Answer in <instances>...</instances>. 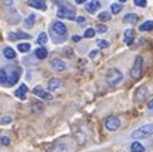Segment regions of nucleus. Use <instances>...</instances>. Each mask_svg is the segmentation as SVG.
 I'll return each mask as SVG.
<instances>
[{
    "label": "nucleus",
    "mask_w": 153,
    "mask_h": 152,
    "mask_svg": "<svg viewBox=\"0 0 153 152\" xmlns=\"http://www.w3.org/2000/svg\"><path fill=\"white\" fill-rule=\"evenodd\" d=\"M21 67L16 66H7L4 69H0V84L6 87H12L18 82L21 78Z\"/></svg>",
    "instance_id": "f257e3e1"
},
{
    "label": "nucleus",
    "mask_w": 153,
    "mask_h": 152,
    "mask_svg": "<svg viewBox=\"0 0 153 152\" xmlns=\"http://www.w3.org/2000/svg\"><path fill=\"white\" fill-rule=\"evenodd\" d=\"M49 33L55 43H61L67 39V27L61 21H52V24L49 25Z\"/></svg>",
    "instance_id": "f03ea898"
},
{
    "label": "nucleus",
    "mask_w": 153,
    "mask_h": 152,
    "mask_svg": "<svg viewBox=\"0 0 153 152\" xmlns=\"http://www.w3.org/2000/svg\"><path fill=\"white\" fill-rule=\"evenodd\" d=\"M56 15L58 18H64V19H76V9L68 3H62L58 6Z\"/></svg>",
    "instance_id": "7ed1b4c3"
},
{
    "label": "nucleus",
    "mask_w": 153,
    "mask_h": 152,
    "mask_svg": "<svg viewBox=\"0 0 153 152\" xmlns=\"http://www.w3.org/2000/svg\"><path fill=\"white\" fill-rule=\"evenodd\" d=\"M122 78H123V75L117 69H110L105 75V81H107L108 85H117L122 81Z\"/></svg>",
    "instance_id": "20e7f679"
},
{
    "label": "nucleus",
    "mask_w": 153,
    "mask_h": 152,
    "mask_svg": "<svg viewBox=\"0 0 153 152\" xmlns=\"http://www.w3.org/2000/svg\"><path fill=\"white\" fill-rule=\"evenodd\" d=\"M153 134V124H146L143 127H140L138 130H135L132 133L134 139H141V137H149Z\"/></svg>",
    "instance_id": "39448f33"
},
{
    "label": "nucleus",
    "mask_w": 153,
    "mask_h": 152,
    "mask_svg": "<svg viewBox=\"0 0 153 152\" xmlns=\"http://www.w3.org/2000/svg\"><path fill=\"white\" fill-rule=\"evenodd\" d=\"M141 69H143V57H137L135 58V61H134V66H132V69H131V76L134 78V79H138L140 76H141Z\"/></svg>",
    "instance_id": "423d86ee"
},
{
    "label": "nucleus",
    "mask_w": 153,
    "mask_h": 152,
    "mask_svg": "<svg viewBox=\"0 0 153 152\" xmlns=\"http://www.w3.org/2000/svg\"><path fill=\"white\" fill-rule=\"evenodd\" d=\"M119 127H120V119H119V118H116V116H108V118L105 119V128H107V130L114 131V130H117Z\"/></svg>",
    "instance_id": "0eeeda50"
},
{
    "label": "nucleus",
    "mask_w": 153,
    "mask_h": 152,
    "mask_svg": "<svg viewBox=\"0 0 153 152\" xmlns=\"http://www.w3.org/2000/svg\"><path fill=\"white\" fill-rule=\"evenodd\" d=\"M147 96H149V88L147 87H140V88H137L135 90V96H134V100L135 101H144L147 99Z\"/></svg>",
    "instance_id": "6e6552de"
},
{
    "label": "nucleus",
    "mask_w": 153,
    "mask_h": 152,
    "mask_svg": "<svg viewBox=\"0 0 153 152\" xmlns=\"http://www.w3.org/2000/svg\"><path fill=\"white\" fill-rule=\"evenodd\" d=\"M33 93L39 97V99H42V100H46V101H51L53 99V94L51 93H48V91H45L42 87H36L34 90H33Z\"/></svg>",
    "instance_id": "1a4fd4ad"
},
{
    "label": "nucleus",
    "mask_w": 153,
    "mask_h": 152,
    "mask_svg": "<svg viewBox=\"0 0 153 152\" xmlns=\"http://www.w3.org/2000/svg\"><path fill=\"white\" fill-rule=\"evenodd\" d=\"M51 66L55 72H64L67 69V64L64 61H61L59 58H52L51 60Z\"/></svg>",
    "instance_id": "9d476101"
},
{
    "label": "nucleus",
    "mask_w": 153,
    "mask_h": 152,
    "mask_svg": "<svg viewBox=\"0 0 153 152\" xmlns=\"http://www.w3.org/2000/svg\"><path fill=\"white\" fill-rule=\"evenodd\" d=\"M100 6H101L100 0H91V1H88V3H86L85 9H86L89 13H94V12H97V10L100 9Z\"/></svg>",
    "instance_id": "9b49d317"
},
{
    "label": "nucleus",
    "mask_w": 153,
    "mask_h": 152,
    "mask_svg": "<svg viewBox=\"0 0 153 152\" xmlns=\"http://www.w3.org/2000/svg\"><path fill=\"white\" fill-rule=\"evenodd\" d=\"M123 42H125V45L126 46H131L132 45V42H134V30H126L125 31V34H123Z\"/></svg>",
    "instance_id": "f8f14e48"
},
{
    "label": "nucleus",
    "mask_w": 153,
    "mask_h": 152,
    "mask_svg": "<svg viewBox=\"0 0 153 152\" xmlns=\"http://www.w3.org/2000/svg\"><path fill=\"white\" fill-rule=\"evenodd\" d=\"M15 96H16L18 99H21V100H25V99H27V85L21 84L19 88L15 91Z\"/></svg>",
    "instance_id": "ddd939ff"
},
{
    "label": "nucleus",
    "mask_w": 153,
    "mask_h": 152,
    "mask_svg": "<svg viewBox=\"0 0 153 152\" xmlns=\"http://www.w3.org/2000/svg\"><path fill=\"white\" fill-rule=\"evenodd\" d=\"M27 4H28V6H31V7H36V9L46 10V4H45L43 1H40V0H28V1H27Z\"/></svg>",
    "instance_id": "4468645a"
},
{
    "label": "nucleus",
    "mask_w": 153,
    "mask_h": 152,
    "mask_svg": "<svg viewBox=\"0 0 153 152\" xmlns=\"http://www.w3.org/2000/svg\"><path fill=\"white\" fill-rule=\"evenodd\" d=\"M123 22L135 24V22H138V15H137V13H126V15L123 16Z\"/></svg>",
    "instance_id": "2eb2a0df"
},
{
    "label": "nucleus",
    "mask_w": 153,
    "mask_h": 152,
    "mask_svg": "<svg viewBox=\"0 0 153 152\" xmlns=\"http://www.w3.org/2000/svg\"><path fill=\"white\" fill-rule=\"evenodd\" d=\"M34 55H36V58H39V60H45V58L48 57V49L43 48V46H40V48H37V49L34 51Z\"/></svg>",
    "instance_id": "dca6fc26"
},
{
    "label": "nucleus",
    "mask_w": 153,
    "mask_h": 152,
    "mask_svg": "<svg viewBox=\"0 0 153 152\" xmlns=\"http://www.w3.org/2000/svg\"><path fill=\"white\" fill-rule=\"evenodd\" d=\"M3 55L7 58V60H13L15 57H16V54H15V51L12 49V48H9V46H6L4 49H3Z\"/></svg>",
    "instance_id": "f3484780"
},
{
    "label": "nucleus",
    "mask_w": 153,
    "mask_h": 152,
    "mask_svg": "<svg viewBox=\"0 0 153 152\" xmlns=\"http://www.w3.org/2000/svg\"><path fill=\"white\" fill-rule=\"evenodd\" d=\"M48 87H49V90L53 91V90H56V88H59L61 87V81L59 79H49V82H48Z\"/></svg>",
    "instance_id": "a211bd4d"
},
{
    "label": "nucleus",
    "mask_w": 153,
    "mask_h": 152,
    "mask_svg": "<svg viewBox=\"0 0 153 152\" xmlns=\"http://www.w3.org/2000/svg\"><path fill=\"white\" fill-rule=\"evenodd\" d=\"M131 151L132 152H144V146L140 142H132L131 143Z\"/></svg>",
    "instance_id": "6ab92c4d"
},
{
    "label": "nucleus",
    "mask_w": 153,
    "mask_h": 152,
    "mask_svg": "<svg viewBox=\"0 0 153 152\" xmlns=\"http://www.w3.org/2000/svg\"><path fill=\"white\" fill-rule=\"evenodd\" d=\"M149 30H153V21H146L140 24V31H149Z\"/></svg>",
    "instance_id": "aec40b11"
},
{
    "label": "nucleus",
    "mask_w": 153,
    "mask_h": 152,
    "mask_svg": "<svg viewBox=\"0 0 153 152\" xmlns=\"http://www.w3.org/2000/svg\"><path fill=\"white\" fill-rule=\"evenodd\" d=\"M9 19L12 21V24H18V21H19V13L16 12V10H10V13H9Z\"/></svg>",
    "instance_id": "412c9836"
},
{
    "label": "nucleus",
    "mask_w": 153,
    "mask_h": 152,
    "mask_svg": "<svg viewBox=\"0 0 153 152\" xmlns=\"http://www.w3.org/2000/svg\"><path fill=\"white\" fill-rule=\"evenodd\" d=\"M34 19H36V15L34 13H31V15H28L27 18H25V27H33V24H34Z\"/></svg>",
    "instance_id": "4be33fe9"
},
{
    "label": "nucleus",
    "mask_w": 153,
    "mask_h": 152,
    "mask_svg": "<svg viewBox=\"0 0 153 152\" xmlns=\"http://www.w3.org/2000/svg\"><path fill=\"white\" fill-rule=\"evenodd\" d=\"M46 42H48V34H46V33H43V31H42V33H40V34H39V37H37V43H39V45H42V46H43V45H45V43H46Z\"/></svg>",
    "instance_id": "5701e85b"
},
{
    "label": "nucleus",
    "mask_w": 153,
    "mask_h": 152,
    "mask_svg": "<svg viewBox=\"0 0 153 152\" xmlns=\"http://www.w3.org/2000/svg\"><path fill=\"white\" fill-rule=\"evenodd\" d=\"M30 49H31L30 43H25V42H22V43H18V51H19V52H28Z\"/></svg>",
    "instance_id": "b1692460"
},
{
    "label": "nucleus",
    "mask_w": 153,
    "mask_h": 152,
    "mask_svg": "<svg viewBox=\"0 0 153 152\" xmlns=\"http://www.w3.org/2000/svg\"><path fill=\"white\" fill-rule=\"evenodd\" d=\"M110 9H111V13H119L120 10H122V4L120 3H111V6H110Z\"/></svg>",
    "instance_id": "393cba45"
},
{
    "label": "nucleus",
    "mask_w": 153,
    "mask_h": 152,
    "mask_svg": "<svg viewBox=\"0 0 153 152\" xmlns=\"http://www.w3.org/2000/svg\"><path fill=\"white\" fill-rule=\"evenodd\" d=\"M111 18V15L108 13V12H101L100 15H98V19L101 21V22H105V21H108Z\"/></svg>",
    "instance_id": "a878e982"
},
{
    "label": "nucleus",
    "mask_w": 153,
    "mask_h": 152,
    "mask_svg": "<svg viewBox=\"0 0 153 152\" xmlns=\"http://www.w3.org/2000/svg\"><path fill=\"white\" fill-rule=\"evenodd\" d=\"M83 36H85L86 39H91V37H94V36H95V30H94V28H86Z\"/></svg>",
    "instance_id": "bb28decb"
},
{
    "label": "nucleus",
    "mask_w": 153,
    "mask_h": 152,
    "mask_svg": "<svg viewBox=\"0 0 153 152\" xmlns=\"http://www.w3.org/2000/svg\"><path fill=\"white\" fill-rule=\"evenodd\" d=\"M16 37H19V39H30L31 34H28V33H25V31H18V33H16Z\"/></svg>",
    "instance_id": "cd10ccee"
},
{
    "label": "nucleus",
    "mask_w": 153,
    "mask_h": 152,
    "mask_svg": "<svg viewBox=\"0 0 153 152\" xmlns=\"http://www.w3.org/2000/svg\"><path fill=\"white\" fill-rule=\"evenodd\" d=\"M10 143V139L7 137V136H1L0 137V145H3V146H7Z\"/></svg>",
    "instance_id": "c85d7f7f"
},
{
    "label": "nucleus",
    "mask_w": 153,
    "mask_h": 152,
    "mask_svg": "<svg viewBox=\"0 0 153 152\" xmlns=\"http://www.w3.org/2000/svg\"><path fill=\"white\" fill-rule=\"evenodd\" d=\"M12 122V118L10 116H3L1 119H0V124L1 125H7V124H10Z\"/></svg>",
    "instance_id": "c756f323"
},
{
    "label": "nucleus",
    "mask_w": 153,
    "mask_h": 152,
    "mask_svg": "<svg viewBox=\"0 0 153 152\" xmlns=\"http://www.w3.org/2000/svg\"><path fill=\"white\" fill-rule=\"evenodd\" d=\"M97 46H100V48H108L110 43H108L107 40H98V42H97Z\"/></svg>",
    "instance_id": "7c9ffc66"
},
{
    "label": "nucleus",
    "mask_w": 153,
    "mask_h": 152,
    "mask_svg": "<svg viewBox=\"0 0 153 152\" xmlns=\"http://www.w3.org/2000/svg\"><path fill=\"white\" fill-rule=\"evenodd\" d=\"M134 4L135 6H140V7H144L147 4V1L146 0H134Z\"/></svg>",
    "instance_id": "2f4dec72"
},
{
    "label": "nucleus",
    "mask_w": 153,
    "mask_h": 152,
    "mask_svg": "<svg viewBox=\"0 0 153 152\" xmlns=\"http://www.w3.org/2000/svg\"><path fill=\"white\" fill-rule=\"evenodd\" d=\"M76 22H77L79 25H83V24L86 22V19H85L83 16H76Z\"/></svg>",
    "instance_id": "473e14b6"
},
{
    "label": "nucleus",
    "mask_w": 153,
    "mask_h": 152,
    "mask_svg": "<svg viewBox=\"0 0 153 152\" xmlns=\"http://www.w3.org/2000/svg\"><path fill=\"white\" fill-rule=\"evenodd\" d=\"M105 30H107V27H105V25H101V24L97 27V31H98V33H104Z\"/></svg>",
    "instance_id": "72a5a7b5"
},
{
    "label": "nucleus",
    "mask_w": 153,
    "mask_h": 152,
    "mask_svg": "<svg viewBox=\"0 0 153 152\" xmlns=\"http://www.w3.org/2000/svg\"><path fill=\"white\" fill-rule=\"evenodd\" d=\"M1 1H3L4 4H7V6H10V4H12V0H1Z\"/></svg>",
    "instance_id": "f704fd0d"
},
{
    "label": "nucleus",
    "mask_w": 153,
    "mask_h": 152,
    "mask_svg": "<svg viewBox=\"0 0 153 152\" xmlns=\"http://www.w3.org/2000/svg\"><path fill=\"white\" fill-rule=\"evenodd\" d=\"M80 40V36H73V42H79Z\"/></svg>",
    "instance_id": "c9c22d12"
},
{
    "label": "nucleus",
    "mask_w": 153,
    "mask_h": 152,
    "mask_svg": "<svg viewBox=\"0 0 153 152\" xmlns=\"http://www.w3.org/2000/svg\"><path fill=\"white\" fill-rule=\"evenodd\" d=\"M89 57H91V58H94V57H97V51H92V52L89 54Z\"/></svg>",
    "instance_id": "e433bc0d"
},
{
    "label": "nucleus",
    "mask_w": 153,
    "mask_h": 152,
    "mask_svg": "<svg viewBox=\"0 0 153 152\" xmlns=\"http://www.w3.org/2000/svg\"><path fill=\"white\" fill-rule=\"evenodd\" d=\"M149 109H150V110H153V99L149 101Z\"/></svg>",
    "instance_id": "4c0bfd02"
},
{
    "label": "nucleus",
    "mask_w": 153,
    "mask_h": 152,
    "mask_svg": "<svg viewBox=\"0 0 153 152\" xmlns=\"http://www.w3.org/2000/svg\"><path fill=\"white\" fill-rule=\"evenodd\" d=\"M77 4H80V3H86V0H74Z\"/></svg>",
    "instance_id": "58836bf2"
},
{
    "label": "nucleus",
    "mask_w": 153,
    "mask_h": 152,
    "mask_svg": "<svg viewBox=\"0 0 153 152\" xmlns=\"http://www.w3.org/2000/svg\"><path fill=\"white\" fill-rule=\"evenodd\" d=\"M119 1H120V3H125V1H126V0H119Z\"/></svg>",
    "instance_id": "ea45409f"
},
{
    "label": "nucleus",
    "mask_w": 153,
    "mask_h": 152,
    "mask_svg": "<svg viewBox=\"0 0 153 152\" xmlns=\"http://www.w3.org/2000/svg\"><path fill=\"white\" fill-rule=\"evenodd\" d=\"M40 1H45V0H40Z\"/></svg>",
    "instance_id": "a19ab883"
}]
</instances>
